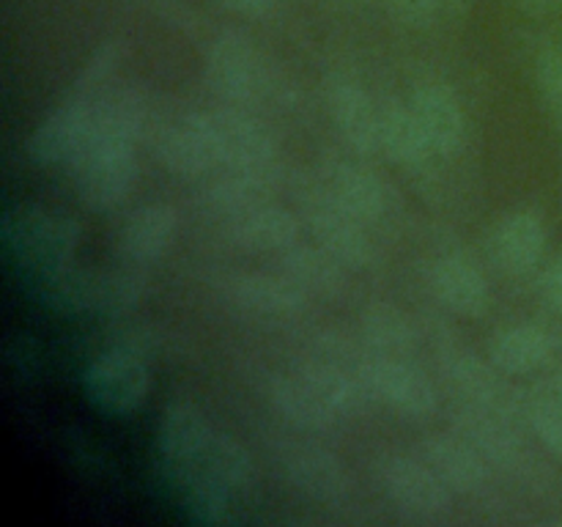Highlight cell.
Segmentation results:
<instances>
[{
    "label": "cell",
    "mask_w": 562,
    "mask_h": 527,
    "mask_svg": "<svg viewBox=\"0 0 562 527\" xmlns=\"http://www.w3.org/2000/svg\"><path fill=\"white\" fill-rule=\"evenodd\" d=\"M187 514L201 525H234L236 497L217 486H195L181 492Z\"/></svg>",
    "instance_id": "cell-31"
},
{
    "label": "cell",
    "mask_w": 562,
    "mask_h": 527,
    "mask_svg": "<svg viewBox=\"0 0 562 527\" xmlns=\"http://www.w3.org/2000/svg\"><path fill=\"white\" fill-rule=\"evenodd\" d=\"M560 349V338L541 324H514L499 329L488 344V360L503 373H532Z\"/></svg>",
    "instance_id": "cell-24"
},
{
    "label": "cell",
    "mask_w": 562,
    "mask_h": 527,
    "mask_svg": "<svg viewBox=\"0 0 562 527\" xmlns=\"http://www.w3.org/2000/svg\"><path fill=\"white\" fill-rule=\"evenodd\" d=\"M379 481L390 503L412 522H442L453 508V492L426 459L387 456L379 464Z\"/></svg>",
    "instance_id": "cell-5"
},
{
    "label": "cell",
    "mask_w": 562,
    "mask_h": 527,
    "mask_svg": "<svg viewBox=\"0 0 562 527\" xmlns=\"http://www.w3.org/2000/svg\"><path fill=\"white\" fill-rule=\"evenodd\" d=\"M459 434L467 442L475 445L488 464L516 467L525 456V445L516 428L510 426L508 412L481 410V406H467L459 421Z\"/></svg>",
    "instance_id": "cell-26"
},
{
    "label": "cell",
    "mask_w": 562,
    "mask_h": 527,
    "mask_svg": "<svg viewBox=\"0 0 562 527\" xmlns=\"http://www.w3.org/2000/svg\"><path fill=\"white\" fill-rule=\"evenodd\" d=\"M252 483V459L241 442H236L231 434L214 431L212 445H209L206 464H203L201 478L192 486H217L231 492L234 497L245 494ZM184 489V492H187Z\"/></svg>",
    "instance_id": "cell-29"
},
{
    "label": "cell",
    "mask_w": 562,
    "mask_h": 527,
    "mask_svg": "<svg viewBox=\"0 0 562 527\" xmlns=\"http://www.w3.org/2000/svg\"><path fill=\"white\" fill-rule=\"evenodd\" d=\"M228 236L250 253H285L300 239V220L278 203H256L228 220Z\"/></svg>",
    "instance_id": "cell-22"
},
{
    "label": "cell",
    "mask_w": 562,
    "mask_h": 527,
    "mask_svg": "<svg viewBox=\"0 0 562 527\" xmlns=\"http://www.w3.org/2000/svg\"><path fill=\"white\" fill-rule=\"evenodd\" d=\"M470 0H442V9L445 11H461Z\"/></svg>",
    "instance_id": "cell-40"
},
{
    "label": "cell",
    "mask_w": 562,
    "mask_h": 527,
    "mask_svg": "<svg viewBox=\"0 0 562 527\" xmlns=\"http://www.w3.org/2000/svg\"><path fill=\"white\" fill-rule=\"evenodd\" d=\"M409 104L415 110L417 121H420V130L426 132L428 143H431L434 154L450 157L453 152H459L467 135V119L459 97L448 86L423 82V86L415 88Z\"/></svg>",
    "instance_id": "cell-20"
},
{
    "label": "cell",
    "mask_w": 562,
    "mask_h": 527,
    "mask_svg": "<svg viewBox=\"0 0 562 527\" xmlns=\"http://www.w3.org/2000/svg\"><path fill=\"white\" fill-rule=\"evenodd\" d=\"M214 431L217 428L209 423V417L192 401L179 399L165 410L157 439L159 461H162L168 481L179 492H184L201 478Z\"/></svg>",
    "instance_id": "cell-4"
},
{
    "label": "cell",
    "mask_w": 562,
    "mask_h": 527,
    "mask_svg": "<svg viewBox=\"0 0 562 527\" xmlns=\"http://www.w3.org/2000/svg\"><path fill=\"white\" fill-rule=\"evenodd\" d=\"M431 285L439 302L448 305L450 311L461 313V316H483L488 311V302H492V291H488L481 269L461 256L439 258L431 269Z\"/></svg>",
    "instance_id": "cell-25"
},
{
    "label": "cell",
    "mask_w": 562,
    "mask_h": 527,
    "mask_svg": "<svg viewBox=\"0 0 562 527\" xmlns=\"http://www.w3.org/2000/svg\"><path fill=\"white\" fill-rule=\"evenodd\" d=\"M214 141H217L220 168L241 170L274 179L278 173V148L272 135L245 110H209Z\"/></svg>",
    "instance_id": "cell-8"
},
{
    "label": "cell",
    "mask_w": 562,
    "mask_h": 527,
    "mask_svg": "<svg viewBox=\"0 0 562 527\" xmlns=\"http://www.w3.org/2000/svg\"><path fill=\"white\" fill-rule=\"evenodd\" d=\"M302 212H305L307 225H311L316 245L333 253L344 267H368L376 256L373 242L368 236V225L351 217L346 209H340L333 198L327 195L318 179L305 181L300 190Z\"/></svg>",
    "instance_id": "cell-6"
},
{
    "label": "cell",
    "mask_w": 562,
    "mask_h": 527,
    "mask_svg": "<svg viewBox=\"0 0 562 527\" xmlns=\"http://www.w3.org/2000/svg\"><path fill=\"white\" fill-rule=\"evenodd\" d=\"M86 393L110 415H130L140 410L148 395V368L143 351L113 346L93 357L86 368Z\"/></svg>",
    "instance_id": "cell-7"
},
{
    "label": "cell",
    "mask_w": 562,
    "mask_h": 527,
    "mask_svg": "<svg viewBox=\"0 0 562 527\" xmlns=\"http://www.w3.org/2000/svg\"><path fill=\"white\" fill-rule=\"evenodd\" d=\"M25 285L38 302H44L53 311L97 313L99 269L80 267L77 261H69L64 267L25 274Z\"/></svg>",
    "instance_id": "cell-23"
},
{
    "label": "cell",
    "mask_w": 562,
    "mask_h": 527,
    "mask_svg": "<svg viewBox=\"0 0 562 527\" xmlns=\"http://www.w3.org/2000/svg\"><path fill=\"white\" fill-rule=\"evenodd\" d=\"M176 228H179V217L168 203H148V206L135 209L119 231L121 261L140 269L148 267L168 250Z\"/></svg>",
    "instance_id": "cell-21"
},
{
    "label": "cell",
    "mask_w": 562,
    "mask_h": 527,
    "mask_svg": "<svg viewBox=\"0 0 562 527\" xmlns=\"http://www.w3.org/2000/svg\"><path fill=\"white\" fill-rule=\"evenodd\" d=\"M536 75L543 99H547L549 113H552L554 124H558L562 135V44H558V47H547L538 55Z\"/></svg>",
    "instance_id": "cell-33"
},
{
    "label": "cell",
    "mask_w": 562,
    "mask_h": 527,
    "mask_svg": "<svg viewBox=\"0 0 562 527\" xmlns=\"http://www.w3.org/2000/svg\"><path fill=\"white\" fill-rule=\"evenodd\" d=\"M362 377L368 393L401 415L426 417L437 410V388L409 357L371 355L362 362Z\"/></svg>",
    "instance_id": "cell-9"
},
{
    "label": "cell",
    "mask_w": 562,
    "mask_h": 527,
    "mask_svg": "<svg viewBox=\"0 0 562 527\" xmlns=\"http://www.w3.org/2000/svg\"><path fill=\"white\" fill-rule=\"evenodd\" d=\"M329 3H338V5H357V3H366V0H329Z\"/></svg>",
    "instance_id": "cell-41"
},
{
    "label": "cell",
    "mask_w": 562,
    "mask_h": 527,
    "mask_svg": "<svg viewBox=\"0 0 562 527\" xmlns=\"http://www.w3.org/2000/svg\"><path fill=\"white\" fill-rule=\"evenodd\" d=\"M390 14L401 20L404 25H428L442 14V0H384Z\"/></svg>",
    "instance_id": "cell-35"
},
{
    "label": "cell",
    "mask_w": 562,
    "mask_h": 527,
    "mask_svg": "<svg viewBox=\"0 0 562 527\" xmlns=\"http://www.w3.org/2000/svg\"><path fill=\"white\" fill-rule=\"evenodd\" d=\"M541 291H543V300H547V305L552 307V311L562 313V253L554 258L552 267L547 269V274H543Z\"/></svg>",
    "instance_id": "cell-36"
},
{
    "label": "cell",
    "mask_w": 562,
    "mask_h": 527,
    "mask_svg": "<svg viewBox=\"0 0 562 527\" xmlns=\"http://www.w3.org/2000/svg\"><path fill=\"white\" fill-rule=\"evenodd\" d=\"M206 77L214 91L234 104L261 102L274 91L272 69L261 49L236 31L220 33L206 55Z\"/></svg>",
    "instance_id": "cell-3"
},
{
    "label": "cell",
    "mask_w": 562,
    "mask_h": 527,
    "mask_svg": "<svg viewBox=\"0 0 562 527\" xmlns=\"http://www.w3.org/2000/svg\"><path fill=\"white\" fill-rule=\"evenodd\" d=\"M547 250V225L532 209H516L505 214L492 236V253L499 269L514 278L530 274Z\"/></svg>",
    "instance_id": "cell-18"
},
{
    "label": "cell",
    "mask_w": 562,
    "mask_h": 527,
    "mask_svg": "<svg viewBox=\"0 0 562 527\" xmlns=\"http://www.w3.org/2000/svg\"><path fill=\"white\" fill-rule=\"evenodd\" d=\"M283 470L291 486L324 508L349 503L351 481L344 464L318 445H289L283 453Z\"/></svg>",
    "instance_id": "cell-14"
},
{
    "label": "cell",
    "mask_w": 562,
    "mask_h": 527,
    "mask_svg": "<svg viewBox=\"0 0 562 527\" xmlns=\"http://www.w3.org/2000/svg\"><path fill=\"white\" fill-rule=\"evenodd\" d=\"M97 102L99 99H82L69 93L27 137V154L33 162H71L91 135Z\"/></svg>",
    "instance_id": "cell-11"
},
{
    "label": "cell",
    "mask_w": 562,
    "mask_h": 527,
    "mask_svg": "<svg viewBox=\"0 0 562 527\" xmlns=\"http://www.w3.org/2000/svg\"><path fill=\"white\" fill-rule=\"evenodd\" d=\"M217 3L241 16H269L278 9V0H217Z\"/></svg>",
    "instance_id": "cell-37"
},
{
    "label": "cell",
    "mask_w": 562,
    "mask_h": 527,
    "mask_svg": "<svg viewBox=\"0 0 562 527\" xmlns=\"http://www.w3.org/2000/svg\"><path fill=\"white\" fill-rule=\"evenodd\" d=\"M157 154L165 168L184 179H198L220 168L217 141H214L209 113L181 115L168 124L157 141Z\"/></svg>",
    "instance_id": "cell-13"
},
{
    "label": "cell",
    "mask_w": 562,
    "mask_h": 527,
    "mask_svg": "<svg viewBox=\"0 0 562 527\" xmlns=\"http://www.w3.org/2000/svg\"><path fill=\"white\" fill-rule=\"evenodd\" d=\"M121 60V42L110 38V42H102L91 55H88L86 66L80 69V75L71 82L69 93L82 99H99L102 97V88L108 82V77L113 75V69Z\"/></svg>",
    "instance_id": "cell-32"
},
{
    "label": "cell",
    "mask_w": 562,
    "mask_h": 527,
    "mask_svg": "<svg viewBox=\"0 0 562 527\" xmlns=\"http://www.w3.org/2000/svg\"><path fill=\"white\" fill-rule=\"evenodd\" d=\"M362 340L368 351L379 357H409L415 349L417 329L412 318L395 305H371L362 316Z\"/></svg>",
    "instance_id": "cell-30"
},
{
    "label": "cell",
    "mask_w": 562,
    "mask_h": 527,
    "mask_svg": "<svg viewBox=\"0 0 562 527\" xmlns=\"http://www.w3.org/2000/svg\"><path fill=\"white\" fill-rule=\"evenodd\" d=\"M379 152H384L393 162L404 165V168H420L428 159L437 157L409 102H393L382 108V113H379Z\"/></svg>",
    "instance_id": "cell-27"
},
{
    "label": "cell",
    "mask_w": 562,
    "mask_h": 527,
    "mask_svg": "<svg viewBox=\"0 0 562 527\" xmlns=\"http://www.w3.org/2000/svg\"><path fill=\"white\" fill-rule=\"evenodd\" d=\"M423 459L453 494H483V489L492 483L488 459L461 434L428 437L423 445Z\"/></svg>",
    "instance_id": "cell-16"
},
{
    "label": "cell",
    "mask_w": 562,
    "mask_h": 527,
    "mask_svg": "<svg viewBox=\"0 0 562 527\" xmlns=\"http://www.w3.org/2000/svg\"><path fill=\"white\" fill-rule=\"evenodd\" d=\"M77 195L93 212H110L130 195L135 184V143L119 137L88 135L86 146L71 159Z\"/></svg>",
    "instance_id": "cell-2"
},
{
    "label": "cell",
    "mask_w": 562,
    "mask_h": 527,
    "mask_svg": "<svg viewBox=\"0 0 562 527\" xmlns=\"http://www.w3.org/2000/svg\"><path fill=\"white\" fill-rule=\"evenodd\" d=\"M445 382L453 388L456 395L464 399L467 406H481V410H510V395L505 382L499 379V368L486 366L481 357L472 355L464 346H445L439 355Z\"/></svg>",
    "instance_id": "cell-15"
},
{
    "label": "cell",
    "mask_w": 562,
    "mask_h": 527,
    "mask_svg": "<svg viewBox=\"0 0 562 527\" xmlns=\"http://www.w3.org/2000/svg\"><path fill=\"white\" fill-rule=\"evenodd\" d=\"M3 242L22 272H44L75 261L80 225L58 209L42 203H16L3 214Z\"/></svg>",
    "instance_id": "cell-1"
},
{
    "label": "cell",
    "mask_w": 562,
    "mask_h": 527,
    "mask_svg": "<svg viewBox=\"0 0 562 527\" xmlns=\"http://www.w3.org/2000/svg\"><path fill=\"white\" fill-rule=\"evenodd\" d=\"M327 108L335 126L351 148L362 154L379 152V113L366 88L351 77H333L327 82Z\"/></svg>",
    "instance_id": "cell-19"
},
{
    "label": "cell",
    "mask_w": 562,
    "mask_h": 527,
    "mask_svg": "<svg viewBox=\"0 0 562 527\" xmlns=\"http://www.w3.org/2000/svg\"><path fill=\"white\" fill-rule=\"evenodd\" d=\"M269 401L291 426L307 428V431H322V428L335 426L340 417H346L329 401V395L307 377L305 368L274 377L269 382Z\"/></svg>",
    "instance_id": "cell-17"
},
{
    "label": "cell",
    "mask_w": 562,
    "mask_h": 527,
    "mask_svg": "<svg viewBox=\"0 0 562 527\" xmlns=\"http://www.w3.org/2000/svg\"><path fill=\"white\" fill-rule=\"evenodd\" d=\"M530 426L543 445L562 461V412L541 399L530 404Z\"/></svg>",
    "instance_id": "cell-34"
},
{
    "label": "cell",
    "mask_w": 562,
    "mask_h": 527,
    "mask_svg": "<svg viewBox=\"0 0 562 527\" xmlns=\"http://www.w3.org/2000/svg\"><path fill=\"white\" fill-rule=\"evenodd\" d=\"M316 179L340 209H346L351 217H357L366 225L379 223L393 209L395 195L387 187V181L360 162L338 159V162L324 165V170Z\"/></svg>",
    "instance_id": "cell-12"
},
{
    "label": "cell",
    "mask_w": 562,
    "mask_h": 527,
    "mask_svg": "<svg viewBox=\"0 0 562 527\" xmlns=\"http://www.w3.org/2000/svg\"><path fill=\"white\" fill-rule=\"evenodd\" d=\"M514 3L530 14H552V11L562 9V0H514Z\"/></svg>",
    "instance_id": "cell-39"
},
{
    "label": "cell",
    "mask_w": 562,
    "mask_h": 527,
    "mask_svg": "<svg viewBox=\"0 0 562 527\" xmlns=\"http://www.w3.org/2000/svg\"><path fill=\"white\" fill-rule=\"evenodd\" d=\"M536 399L547 401V404H552L554 410L562 412V368H560V371H554L552 377L547 379V384H543L541 393H538Z\"/></svg>",
    "instance_id": "cell-38"
},
{
    "label": "cell",
    "mask_w": 562,
    "mask_h": 527,
    "mask_svg": "<svg viewBox=\"0 0 562 527\" xmlns=\"http://www.w3.org/2000/svg\"><path fill=\"white\" fill-rule=\"evenodd\" d=\"M280 272L305 296H327L344 283V264L322 245H300L280 253Z\"/></svg>",
    "instance_id": "cell-28"
},
{
    "label": "cell",
    "mask_w": 562,
    "mask_h": 527,
    "mask_svg": "<svg viewBox=\"0 0 562 527\" xmlns=\"http://www.w3.org/2000/svg\"><path fill=\"white\" fill-rule=\"evenodd\" d=\"M217 285L228 305L245 316L267 318V322L296 316L307 302V296L283 272H228L220 278Z\"/></svg>",
    "instance_id": "cell-10"
}]
</instances>
